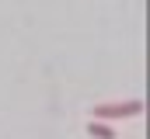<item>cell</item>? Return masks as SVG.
<instances>
[{"instance_id": "cell-1", "label": "cell", "mask_w": 150, "mask_h": 139, "mask_svg": "<svg viewBox=\"0 0 150 139\" xmlns=\"http://www.w3.org/2000/svg\"><path fill=\"white\" fill-rule=\"evenodd\" d=\"M143 111V101H115V104H94L91 118H133Z\"/></svg>"}, {"instance_id": "cell-2", "label": "cell", "mask_w": 150, "mask_h": 139, "mask_svg": "<svg viewBox=\"0 0 150 139\" xmlns=\"http://www.w3.org/2000/svg\"><path fill=\"white\" fill-rule=\"evenodd\" d=\"M87 132H91L94 139H115L112 129H108V125H101V118H91V122H87Z\"/></svg>"}]
</instances>
